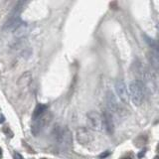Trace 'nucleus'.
<instances>
[{
  "label": "nucleus",
  "instance_id": "nucleus-17",
  "mask_svg": "<svg viewBox=\"0 0 159 159\" xmlns=\"http://www.w3.org/2000/svg\"><path fill=\"white\" fill-rule=\"evenodd\" d=\"M153 159H159V156H158V155H156L155 157H154Z\"/></svg>",
  "mask_w": 159,
  "mask_h": 159
},
{
  "label": "nucleus",
  "instance_id": "nucleus-18",
  "mask_svg": "<svg viewBox=\"0 0 159 159\" xmlns=\"http://www.w3.org/2000/svg\"><path fill=\"white\" fill-rule=\"evenodd\" d=\"M157 151L159 152V144H158V146H157Z\"/></svg>",
  "mask_w": 159,
  "mask_h": 159
},
{
  "label": "nucleus",
  "instance_id": "nucleus-15",
  "mask_svg": "<svg viewBox=\"0 0 159 159\" xmlns=\"http://www.w3.org/2000/svg\"><path fill=\"white\" fill-rule=\"evenodd\" d=\"M120 159H132L130 156H124V157H121Z\"/></svg>",
  "mask_w": 159,
  "mask_h": 159
},
{
  "label": "nucleus",
  "instance_id": "nucleus-16",
  "mask_svg": "<svg viewBox=\"0 0 159 159\" xmlns=\"http://www.w3.org/2000/svg\"><path fill=\"white\" fill-rule=\"evenodd\" d=\"M1 157H2V149L0 148V158H1Z\"/></svg>",
  "mask_w": 159,
  "mask_h": 159
},
{
  "label": "nucleus",
  "instance_id": "nucleus-14",
  "mask_svg": "<svg viewBox=\"0 0 159 159\" xmlns=\"http://www.w3.org/2000/svg\"><path fill=\"white\" fill-rule=\"evenodd\" d=\"M143 154H145V150H142L141 152L138 154V158H142V156H143Z\"/></svg>",
  "mask_w": 159,
  "mask_h": 159
},
{
  "label": "nucleus",
  "instance_id": "nucleus-19",
  "mask_svg": "<svg viewBox=\"0 0 159 159\" xmlns=\"http://www.w3.org/2000/svg\"><path fill=\"white\" fill-rule=\"evenodd\" d=\"M42 159H46V158H42Z\"/></svg>",
  "mask_w": 159,
  "mask_h": 159
},
{
  "label": "nucleus",
  "instance_id": "nucleus-8",
  "mask_svg": "<svg viewBox=\"0 0 159 159\" xmlns=\"http://www.w3.org/2000/svg\"><path fill=\"white\" fill-rule=\"evenodd\" d=\"M48 109V106L47 104H37V106L35 107L34 113H33V119H37L38 118H40L41 115H43L44 113L47 111Z\"/></svg>",
  "mask_w": 159,
  "mask_h": 159
},
{
  "label": "nucleus",
  "instance_id": "nucleus-5",
  "mask_svg": "<svg viewBox=\"0 0 159 159\" xmlns=\"http://www.w3.org/2000/svg\"><path fill=\"white\" fill-rule=\"evenodd\" d=\"M50 118H51V114L48 113V114H43V115H41L40 118L35 119V122L33 126H32V132H33V134L37 135L39 132H41V130L44 128V126L49 122Z\"/></svg>",
  "mask_w": 159,
  "mask_h": 159
},
{
  "label": "nucleus",
  "instance_id": "nucleus-9",
  "mask_svg": "<svg viewBox=\"0 0 159 159\" xmlns=\"http://www.w3.org/2000/svg\"><path fill=\"white\" fill-rule=\"evenodd\" d=\"M144 39H145V41L147 42V44H148V45L150 46L151 48H153L154 50H155L156 52L159 54V44L156 43V42L154 41L153 39L149 38L148 36H144Z\"/></svg>",
  "mask_w": 159,
  "mask_h": 159
},
{
  "label": "nucleus",
  "instance_id": "nucleus-3",
  "mask_svg": "<svg viewBox=\"0 0 159 159\" xmlns=\"http://www.w3.org/2000/svg\"><path fill=\"white\" fill-rule=\"evenodd\" d=\"M115 91H116V93L119 97L121 102L125 104H129V93H128V90H127V86H126L125 83L123 80H118L115 82Z\"/></svg>",
  "mask_w": 159,
  "mask_h": 159
},
{
  "label": "nucleus",
  "instance_id": "nucleus-10",
  "mask_svg": "<svg viewBox=\"0 0 159 159\" xmlns=\"http://www.w3.org/2000/svg\"><path fill=\"white\" fill-rule=\"evenodd\" d=\"M148 59L150 60V62L152 63V65H154V67H159V60L157 58V56L154 53H149L148 54Z\"/></svg>",
  "mask_w": 159,
  "mask_h": 159
},
{
  "label": "nucleus",
  "instance_id": "nucleus-13",
  "mask_svg": "<svg viewBox=\"0 0 159 159\" xmlns=\"http://www.w3.org/2000/svg\"><path fill=\"white\" fill-rule=\"evenodd\" d=\"M4 121H5V118H4V116L2 115V114H0V123H3Z\"/></svg>",
  "mask_w": 159,
  "mask_h": 159
},
{
  "label": "nucleus",
  "instance_id": "nucleus-11",
  "mask_svg": "<svg viewBox=\"0 0 159 159\" xmlns=\"http://www.w3.org/2000/svg\"><path fill=\"white\" fill-rule=\"evenodd\" d=\"M109 155H111V151H109V150L104 151V152L100 153V155H99V159H104V158H106L107 156H109Z\"/></svg>",
  "mask_w": 159,
  "mask_h": 159
},
{
  "label": "nucleus",
  "instance_id": "nucleus-6",
  "mask_svg": "<svg viewBox=\"0 0 159 159\" xmlns=\"http://www.w3.org/2000/svg\"><path fill=\"white\" fill-rule=\"evenodd\" d=\"M102 120H104V127L109 134H113L114 132V123L113 115L109 111L104 109L102 111Z\"/></svg>",
  "mask_w": 159,
  "mask_h": 159
},
{
  "label": "nucleus",
  "instance_id": "nucleus-1",
  "mask_svg": "<svg viewBox=\"0 0 159 159\" xmlns=\"http://www.w3.org/2000/svg\"><path fill=\"white\" fill-rule=\"evenodd\" d=\"M130 99L135 106H140L145 97V86L140 80H133L129 83Z\"/></svg>",
  "mask_w": 159,
  "mask_h": 159
},
{
  "label": "nucleus",
  "instance_id": "nucleus-12",
  "mask_svg": "<svg viewBox=\"0 0 159 159\" xmlns=\"http://www.w3.org/2000/svg\"><path fill=\"white\" fill-rule=\"evenodd\" d=\"M14 159H23V157H22V155H21L20 153L15 152L14 153Z\"/></svg>",
  "mask_w": 159,
  "mask_h": 159
},
{
  "label": "nucleus",
  "instance_id": "nucleus-4",
  "mask_svg": "<svg viewBox=\"0 0 159 159\" xmlns=\"http://www.w3.org/2000/svg\"><path fill=\"white\" fill-rule=\"evenodd\" d=\"M93 136L92 132L86 127H79L77 129V140L80 144H83V145H86V144H90L93 141Z\"/></svg>",
  "mask_w": 159,
  "mask_h": 159
},
{
  "label": "nucleus",
  "instance_id": "nucleus-2",
  "mask_svg": "<svg viewBox=\"0 0 159 159\" xmlns=\"http://www.w3.org/2000/svg\"><path fill=\"white\" fill-rule=\"evenodd\" d=\"M88 121L91 128L95 131H102L104 129V120L102 115L97 111H91L88 113Z\"/></svg>",
  "mask_w": 159,
  "mask_h": 159
},
{
  "label": "nucleus",
  "instance_id": "nucleus-7",
  "mask_svg": "<svg viewBox=\"0 0 159 159\" xmlns=\"http://www.w3.org/2000/svg\"><path fill=\"white\" fill-rule=\"evenodd\" d=\"M106 104H107V106H109V109H111V111H113L114 113H121L120 109H122L119 106V104L118 102V100H116L115 97H114L113 93L111 92V91H109V92L106 93Z\"/></svg>",
  "mask_w": 159,
  "mask_h": 159
}]
</instances>
